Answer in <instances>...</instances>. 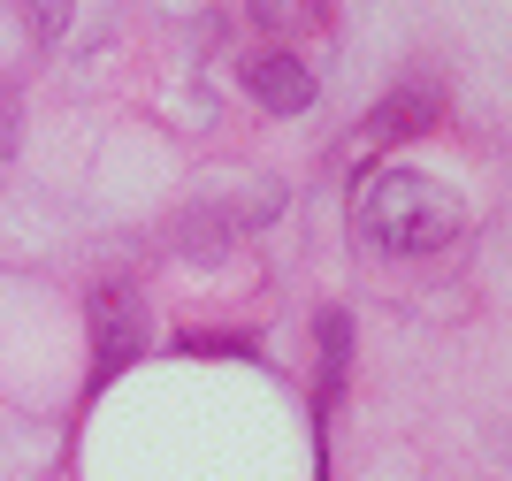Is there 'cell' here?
Instances as JSON below:
<instances>
[{
    "label": "cell",
    "instance_id": "1",
    "mask_svg": "<svg viewBox=\"0 0 512 481\" xmlns=\"http://www.w3.org/2000/svg\"><path fill=\"white\" fill-rule=\"evenodd\" d=\"M360 222L383 252H444L459 237V199L436 191L428 176H413V168H383L360 199Z\"/></svg>",
    "mask_w": 512,
    "mask_h": 481
},
{
    "label": "cell",
    "instance_id": "2",
    "mask_svg": "<svg viewBox=\"0 0 512 481\" xmlns=\"http://www.w3.org/2000/svg\"><path fill=\"white\" fill-rule=\"evenodd\" d=\"M130 359H146V306L130 291H100L92 298V390L115 382Z\"/></svg>",
    "mask_w": 512,
    "mask_h": 481
},
{
    "label": "cell",
    "instance_id": "3",
    "mask_svg": "<svg viewBox=\"0 0 512 481\" xmlns=\"http://www.w3.org/2000/svg\"><path fill=\"white\" fill-rule=\"evenodd\" d=\"M245 92H253L268 115H299V107H314V69L299 62V54H245Z\"/></svg>",
    "mask_w": 512,
    "mask_h": 481
},
{
    "label": "cell",
    "instance_id": "4",
    "mask_svg": "<svg viewBox=\"0 0 512 481\" xmlns=\"http://www.w3.org/2000/svg\"><path fill=\"white\" fill-rule=\"evenodd\" d=\"M436 123V92H390L375 107V123L360 130V146H390V138H413V130Z\"/></svg>",
    "mask_w": 512,
    "mask_h": 481
},
{
    "label": "cell",
    "instance_id": "5",
    "mask_svg": "<svg viewBox=\"0 0 512 481\" xmlns=\"http://www.w3.org/2000/svg\"><path fill=\"white\" fill-rule=\"evenodd\" d=\"M314 336H321V382H314V413H329V405H337V390H344V359H352V321H344V314H321V321H314Z\"/></svg>",
    "mask_w": 512,
    "mask_h": 481
},
{
    "label": "cell",
    "instance_id": "6",
    "mask_svg": "<svg viewBox=\"0 0 512 481\" xmlns=\"http://www.w3.org/2000/svg\"><path fill=\"white\" fill-rule=\"evenodd\" d=\"M253 16L283 39H299V31H321L329 23V0H253Z\"/></svg>",
    "mask_w": 512,
    "mask_h": 481
},
{
    "label": "cell",
    "instance_id": "7",
    "mask_svg": "<svg viewBox=\"0 0 512 481\" xmlns=\"http://www.w3.org/2000/svg\"><path fill=\"white\" fill-rule=\"evenodd\" d=\"M23 23H31V39H62L69 31V0H23Z\"/></svg>",
    "mask_w": 512,
    "mask_h": 481
}]
</instances>
